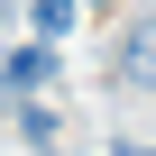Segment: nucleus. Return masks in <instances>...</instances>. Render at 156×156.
I'll use <instances>...</instances> for the list:
<instances>
[{
  "instance_id": "obj_1",
  "label": "nucleus",
  "mask_w": 156,
  "mask_h": 156,
  "mask_svg": "<svg viewBox=\"0 0 156 156\" xmlns=\"http://www.w3.org/2000/svg\"><path fill=\"white\" fill-rule=\"evenodd\" d=\"M110 83L138 92V101H156V19H129V37H119V55H110Z\"/></svg>"
},
{
  "instance_id": "obj_3",
  "label": "nucleus",
  "mask_w": 156,
  "mask_h": 156,
  "mask_svg": "<svg viewBox=\"0 0 156 156\" xmlns=\"http://www.w3.org/2000/svg\"><path fill=\"white\" fill-rule=\"evenodd\" d=\"M73 9H83V0H37V9H28V28L55 46V37H73Z\"/></svg>"
},
{
  "instance_id": "obj_5",
  "label": "nucleus",
  "mask_w": 156,
  "mask_h": 156,
  "mask_svg": "<svg viewBox=\"0 0 156 156\" xmlns=\"http://www.w3.org/2000/svg\"><path fill=\"white\" fill-rule=\"evenodd\" d=\"M92 9H101V0H92Z\"/></svg>"
},
{
  "instance_id": "obj_2",
  "label": "nucleus",
  "mask_w": 156,
  "mask_h": 156,
  "mask_svg": "<svg viewBox=\"0 0 156 156\" xmlns=\"http://www.w3.org/2000/svg\"><path fill=\"white\" fill-rule=\"evenodd\" d=\"M0 92H55V46H0Z\"/></svg>"
},
{
  "instance_id": "obj_4",
  "label": "nucleus",
  "mask_w": 156,
  "mask_h": 156,
  "mask_svg": "<svg viewBox=\"0 0 156 156\" xmlns=\"http://www.w3.org/2000/svg\"><path fill=\"white\" fill-rule=\"evenodd\" d=\"M110 156H156V147H138V138H119V147H110Z\"/></svg>"
}]
</instances>
